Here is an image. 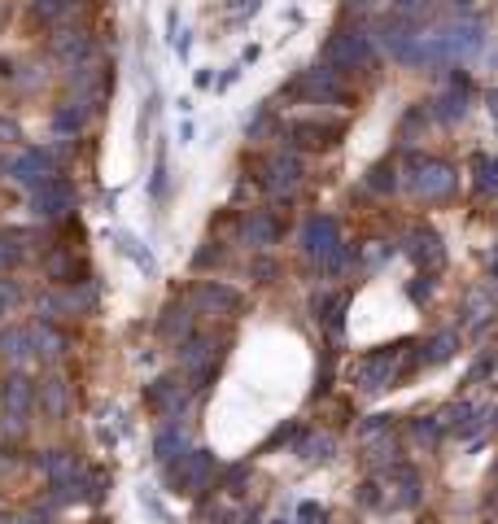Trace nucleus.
<instances>
[{"instance_id":"9b49d317","label":"nucleus","mask_w":498,"mask_h":524,"mask_svg":"<svg viewBox=\"0 0 498 524\" xmlns=\"http://www.w3.org/2000/svg\"><path fill=\"white\" fill-rule=\"evenodd\" d=\"M193 301H197V310H206V315H236V310H241V293L227 289V284H197Z\"/></svg>"},{"instance_id":"c9c22d12","label":"nucleus","mask_w":498,"mask_h":524,"mask_svg":"<svg viewBox=\"0 0 498 524\" xmlns=\"http://www.w3.org/2000/svg\"><path fill=\"white\" fill-rule=\"evenodd\" d=\"M389 428H394V415H372L368 424L359 428V437H363V442H376V437H385Z\"/></svg>"},{"instance_id":"f8f14e48","label":"nucleus","mask_w":498,"mask_h":524,"mask_svg":"<svg viewBox=\"0 0 498 524\" xmlns=\"http://www.w3.org/2000/svg\"><path fill=\"white\" fill-rule=\"evenodd\" d=\"M289 136H293V145H302V149H324V145H332V140L341 136V123H320V119H298V123L289 127Z\"/></svg>"},{"instance_id":"a878e982","label":"nucleus","mask_w":498,"mask_h":524,"mask_svg":"<svg viewBox=\"0 0 498 524\" xmlns=\"http://www.w3.org/2000/svg\"><path fill=\"white\" fill-rule=\"evenodd\" d=\"M332 450H337V442H332L328 433H311V437H302L298 454L306 463H324V459H332Z\"/></svg>"},{"instance_id":"1a4fd4ad","label":"nucleus","mask_w":498,"mask_h":524,"mask_svg":"<svg viewBox=\"0 0 498 524\" xmlns=\"http://www.w3.org/2000/svg\"><path fill=\"white\" fill-rule=\"evenodd\" d=\"M9 179L35 193L40 184H49L53 179V157L49 153H40V149H26L18 162H9Z\"/></svg>"},{"instance_id":"4c0bfd02","label":"nucleus","mask_w":498,"mask_h":524,"mask_svg":"<svg viewBox=\"0 0 498 524\" xmlns=\"http://www.w3.org/2000/svg\"><path fill=\"white\" fill-rule=\"evenodd\" d=\"M416 442L433 446L437 442V420H416Z\"/></svg>"},{"instance_id":"39448f33","label":"nucleus","mask_w":498,"mask_h":524,"mask_svg":"<svg viewBox=\"0 0 498 524\" xmlns=\"http://www.w3.org/2000/svg\"><path fill=\"white\" fill-rule=\"evenodd\" d=\"M402 349H407V346L376 349V354H368V358H363V367H359V385H363L368 394H380V389H389V385L398 380Z\"/></svg>"},{"instance_id":"5701e85b","label":"nucleus","mask_w":498,"mask_h":524,"mask_svg":"<svg viewBox=\"0 0 498 524\" xmlns=\"http://www.w3.org/2000/svg\"><path fill=\"white\" fill-rule=\"evenodd\" d=\"M31 332H35V354H40V358L57 363V358L66 354V337H62L53 324H40V328H31Z\"/></svg>"},{"instance_id":"0eeeda50","label":"nucleus","mask_w":498,"mask_h":524,"mask_svg":"<svg viewBox=\"0 0 498 524\" xmlns=\"http://www.w3.org/2000/svg\"><path fill=\"white\" fill-rule=\"evenodd\" d=\"M31 210H35L40 219H66V214L75 210V188H71L66 179H49V184H40V188L31 193Z\"/></svg>"},{"instance_id":"72a5a7b5","label":"nucleus","mask_w":498,"mask_h":524,"mask_svg":"<svg viewBox=\"0 0 498 524\" xmlns=\"http://www.w3.org/2000/svg\"><path fill=\"white\" fill-rule=\"evenodd\" d=\"M83 119H88V110L66 105V110H57V114H53V127H57V131H79V127H83Z\"/></svg>"},{"instance_id":"58836bf2","label":"nucleus","mask_w":498,"mask_h":524,"mask_svg":"<svg viewBox=\"0 0 498 524\" xmlns=\"http://www.w3.org/2000/svg\"><path fill=\"white\" fill-rule=\"evenodd\" d=\"M18 258H23V253H18V245H14V241H5V236H0V267H14V262H18Z\"/></svg>"},{"instance_id":"f257e3e1","label":"nucleus","mask_w":498,"mask_h":524,"mask_svg":"<svg viewBox=\"0 0 498 524\" xmlns=\"http://www.w3.org/2000/svg\"><path fill=\"white\" fill-rule=\"evenodd\" d=\"M302 250L306 258H320L328 272H341V262H346V250H341V236H337V219H311L306 232H302Z\"/></svg>"},{"instance_id":"20e7f679","label":"nucleus","mask_w":498,"mask_h":524,"mask_svg":"<svg viewBox=\"0 0 498 524\" xmlns=\"http://www.w3.org/2000/svg\"><path fill=\"white\" fill-rule=\"evenodd\" d=\"M219 468V459L210 454V450H188V454H179L171 463V481L175 485H184L188 494H201L206 485H210V476Z\"/></svg>"},{"instance_id":"cd10ccee","label":"nucleus","mask_w":498,"mask_h":524,"mask_svg":"<svg viewBox=\"0 0 498 524\" xmlns=\"http://www.w3.org/2000/svg\"><path fill=\"white\" fill-rule=\"evenodd\" d=\"M40 394H44V411H49L53 420H62V415H66V380L53 376V380L40 385Z\"/></svg>"},{"instance_id":"7c9ffc66","label":"nucleus","mask_w":498,"mask_h":524,"mask_svg":"<svg viewBox=\"0 0 498 524\" xmlns=\"http://www.w3.org/2000/svg\"><path fill=\"white\" fill-rule=\"evenodd\" d=\"M315 319H328V324H341V310H346V298L341 293H315Z\"/></svg>"},{"instance_id":"f3484780","label":"nucleus","mask_w":498,"mask_h":524,"mask_svg":"<svg viewBox=\"0 0 498 524\" xmlns=\"http://www.w3.org/2000/svg\"><path fill=\"white\" fill-rule=\"evenodd\" d=\"M44 472H49L53 490H71V485H75V476H79L75 454H71V450H53L49 459H44Z\"/></svg>"},{"instance_id":"6ab92c4d","label":"nucleus","mask_w":498,"mask_h":524,"mask_svg":"<svg viewBox=\"0 0 498 524\" xmlns=\"http://www.w3.org/2000/svg\"><path fill=\"white\" fill-rule=\"evenodd\" d=\"M302 92L311 100H346V92L332 83V71H306L302 79Z\"/></svg>"},{"instance_id":"8fccbe9b","label":"nucleus","mask_w":498,"mask_h":524,"mask_svg":"<svg viewBox=\"0 0 498 524\" xmlns=\"http://www.w3.org/2000/svg\"><path fill=\"white\" fill-rule=\"evenodd\" d=\"M275 524H284V520H275Z\"/></svg>"},{"instance_id":"393cba45","label":"nucleus","mask_w":498,"mask_h":524,"mask_svg":"<svg viewBox=\"0 0 498 524\" xmlns=\"http://www.w3.org/2000/svg\"><path fill=\"white\" fill-rule=\"evenodd\" d=\"M153 454H158L162 463H175L179 454H188V450H184V428H179V424L162 428V433H158V442H153Z\"/></svg>"},{"instance_id":"473e14b6","label":"nucleus","mask_w":498,"mask_h":524,"mask_svg":"<svg viewBox=\"0 0 498 524\" xmlns=\"http://www.w3.org/2000/svg\"><path fill=\"white\" fill-rule=\"evenodd\" d=\"M368 188H372V193H394V188H398V175H394V167H385V162H380V167H372V175H368Z\"/></svg>"},{"instance_id":"4468645a","label":"nucleus","mask_w":498,"mask_h":524,"mask_svg":"<svg viewBox=\"0 0 498 524\" xmlns=\"http://www.w3.org/2000/svg\"><path fill=\"white\" fill-rule=\"evenodd\" d=\"M31 402H35V385H31L26 376H9V380L0 385V411L26 415V411H31Z\"/></svg>"},{"instance_id":"79ce46f5","label":"nucleus","mask_w":498,"mask_h":524,"mask_svg":"<svg viewBox=\"0 0 498 524\" xmlns=\"http://www.w3.org/2000/svg\"><path fill=\"white\" fill-rule=\"evenodd\" d=\"M376 490H380V485H372V481H368V485L359 490V502H368V507H376V502H380V494H376Z\"/></svg>"},{"instance_id":"a19ab883","label":"nucleus","mask_w":498,"mask_h":524,"mask_svg":"<svg viewBox=\"0 0 498 524\" xmlns=\"http://www.w3.org/2000/svg\"><path fill=\"white\" fill-rule=\"evenodd\" d=\"M14 301H18V289H14V284H0V315H5Z\"/></svg>"},{"instance_id":"a18cd8bd","label":"nucleus","mask_w":498,"mask_h":524,"mask_svg":"<svg viewBox=\"0 0 498 524\" xmlns=\"http://www.w3.org/2000/svg\"><path fill=\"white\" fill-rule=\"evenodd\" d=\"M272 272H275V267L267 262V258H258V262H254V275H272Z\"/></svg>"},{"instance_id":"c85d7f7f","label":"nucleus","mask_w":498,"mask_h":524,"mask_svg":"<svg viewBox=\"0 0 498 524\" xmlns=\"http://www.w3.org/2000/svg\"><path fill=\"white\" fill-rule=\"evenodd\" d=\"M275 232H280V227H275L272 214H254V219L245 224V241L249 245H272Z\"/></svg>"},{"instance_id":"4be33fe9","label":"nucleus","mask_w":498,"mask_h":524,"mask_svg":"<svg viewBox=\"0 0 498 524\" xmlns=\"http://www.w3.org/2000/svg\"><path fill=\"white\" fill-rule=\"evenodd\" d=\"M437 114H442V123H459L468 114V83L464 79H455V88L437 100Z\"/></svg>"},{"instance_id":"f03ea898","label":"nucleus","mask_w":498,"mask_h":524,"mask_svg":"<svg viewBox=\"0 0 498 524\" xmlns=\"http://www.w3.org/2000/svg\"><path fill=\"white\" fill-rule=\"evenodd\" d=\"M328 66H332V71H372L376 66L372 35H363V31H341V35H332V44H328Z\"/></svg>"},{"instance_id":"dca6fc26","label":"nucleus","mask_w":498,"mask_h":524,"mask_svg":"<svg viewBox=\"0 0 498 524\" xmlns=\"http://www.w3.org/2000/svg\"><path fill=\"white\" fill-rule=\"evenodd\" d=\"M31 354H35V332H26V328H5V332H0V358L23 363Z\"/></svg>"},{"instance_id":"f704fd0d","label":"nucleus","mask_w":498,"mask_h":524,"mask_svg":"<svg viewBox=\"0 0 498 524\" xmlns=\"http://www.w3.org/2000/svg\"><path fill=\"white\" fill-rule=\"evenodd\" d=\"M71 5H75V0H35V18H40V23H57Z\"/></svg>"},{"instance_id":"9d476101","label":"nucleus","mask_w":498,"mask_h":524,"mask_svg":"<svg viewBox=\"0 0 498 524\" xmlns=\"http://www.w3.org/2000/svg\"><path fill=\"white\" fill-rule=\"evenodd\" d=\"M407 253H411V262L424 267V272H437V267L446 262L442 236H437V232H428V227H416V232L407 236Z\"/></svg>"},{"instance_id":"c756f323","label":"nucleus","mask_w":498,"mask_h":524,"mask_svg":"<svg viewBox=\"0 0 498 524\" xmlns=\"http://www.w3.org/2000/svg\"><path fill=\"white\" fill-rule=\"evenodd\" d=\"M473 171H476V188H481V193H498V157H485V153H476V157H473Z\"/></svg>"},{"instance_id":"6e6552de","label":"nucleus","mask_w":498,"mask_h":524,"mask_svg":"<svg viewBox=\"0 0 498 524\" xmlns=\"http://www.w3.org/2000/svg\"><path fill=\"white\" fill-rule=\"evenodd\" d=\"M263 184H267V193H275V197H284V193H293L302 184V162L293 157V153H275V157H267V167H263Z\"/></svg>"},{"instance_id":"2eb2a0df","label":"nucleus","mask_w":498,"mask_h":524,"mask_svg":"<svg viewBox=\"0 0 498 524\" xmlns=\"http://www.w3.org/2000/svg\"><path fill=\"white\" fill-rule=\"evenodd\" d=\"M416 40H420V35H416V31H411L407 23H389L385 31H380V44H385V49L394 52L398 62H407V66H411V52H416Z\"/></svg>"},{"instance_id":"bb28decb","label":"nucleus","mask_w":498,"mask_h":524,"mask_svg":"<svg viewBox=\"0 0 498 524\" xmlns=\"http://www.w3.org/2000/svg\"><path fill=\"white\" fill-rule=\"evenodd\" d=\"M101 83H105V71H101L97 62L71 66V88H79V92H101Z\"/></svg>"},{"instance_id":"c03bdc74","label":"nucleus","mask_w":498,"mask_h":524,"mask_svg":"<svg viewBox=\"0 0 498 524\" xmlns=\"http://www.w3.org/2000/svg\"><path fill=\"white\" fill-rule=\"evenodd\" d=\"M298 516H302V520H315V516H324V507H315V502H302Z\"/></svg>"},{"instance_id":"ea45409f","label":"nucleus","mask_w":498,"mask_h":524,"mask_svg":"<svg viewBox=\"0 0 498 524\" xmlns=\"http://www.w3.org/2000/svg\"><path fill=\"white\" fill-rule=\"evenodd\" d=\"M0 140L9 145V140H23V127L14 123V119H0Z\"/></svg>"},{"instance_id":"37998d69","label":"nucleus","mask_w":498,"mask_h":524,"mask_svg":"<svg viewBox=\"0 0 498 524\" xmlns=\"http://www.w3.org/2000/svg\"><path fill=\"white\" fill-rule=\"evenodd\" d=\"M101 490H105V476L92 472V476H88V499H101Z\"/></svg>"},{"instance_id":"e433bc0d","label":"nucleus","mask_w":498,"mask_h":524,"mask_svg":"<svg viewBox=\"0 0 498 524\" xmlns=\"http://www.w3.org/2000/svg\"><path fill=\"white\" fill-rule=\"evenodd\" d=\"M368 446H372V454H368L372 463H394V454H398V446H394V437H389V433H385L380 442H368Z\"/></svg>"},{"instance_id":"7ed1b4c3","label":"nucleus","mask_w":498,"mask_h":524,"mask_svg":"<svg viewBox=\"0 0 498 524\" xmlns=\"http://www.w3.org/2000/svg\"><path fill=\"white\" fill-rule=\"evenodd\" d=\"M455 184H459L455 167H450V162H437V157H428V162H420V167L411 171V188H416V197H424V201L450 197Z\"/></svg>"},{"instance_id":"49530a36","label":"nucleus","mask_w":498,"mask_h":524,"mask_svg":"<svg viewBox=\"0 0 498 524\" xmlns=\"http://www.w3.org/2000/svg\"><path fill=\"white\" fill-rule=\"evenodd\" d=\"M490 114H494V123H498V92H490Z\"/></svg>"},{"instance_id":"de8ad7c7","label":"nucleus","mask_w":498,"mask_h":524,"mask_svg":"<svg viewBox=\"0 0 498 524\" xmlns=\"http://www.w3.org/2000/svg\"><path fill=\"white\" fill-rule=\"evenodd\" d=\"M302 524H328V516H315V520H302Z\"/></svg>"},{"instance_id":"b1692460","label":"nucleus","mask_w":498,"mask_h":524,"mask_svg":"<svg viewBox=\"0 0 498 524\" xmlns=\"http://www.w3.org/2000/svg\"><path fill=\"white\" fill-rule=\"evenodd\" d=\"M149 402L158 406V411L175 415V411L184 406V389H179L175 380H153V385H149Z\"/></svg>"},{"instance_id":"aec40b11","label":"nucleus","mask_w":498,"mask_h":524,"mask_svg":"<svg viewBox=\"0 0 498 524\" xmlns=\"http://www.w3.org/2000/svg\"><path fill=\"white\" fill-rule=\"evenodd\" d=\"M53 52H57V62L79 66V62H92V40L88 35H62V40H53Z\"/></svg>"},{"instance_id":"09e8293b","label":"nucleus","mask_w":498,"mask_h":524,"mask_svg":"<svg viewBox=\"0 0 498 524\" xmlns=\"http://www.w3.org/2000/svg\"><path fill=\"white\" fill-rule=\"evenodd\" d=\"M5 171H9V167H5V157H0V175H5Z\"/></svg>"},{"instance_id":"a211bd4d","label":"nucleus","mask_w":498,"mask_h":524,"mask_svg":"<svg viewBox=\"0 0 498 524\" xmlns=\"http://www.w3.org/2000/svg\"><path fill=\"white\" fill-rule=\"evenodd\" d=\"M158 332H162V341H171V346H184V341L193 337V315H188L184 306H167V315H162Z\"/></svg>"},{"instance_id":"2f4dec72","label":"nucleus","mask_w":498,"mask_h":524,"mask_svg":"<svg viewBox=\"0 0 498 524\" xmlns=\"http://www.w3.org/2000/svg\"><path fill=\"white\" fill-rule=\"evenodd\" d=\"M455 349H459V332H450V328H446V332H437V337L428 341V354H424V363H446Z\"/></svg>"},{"instance_id":"423d86ee","label":"nucleus","mask_w":498,"mask_h":524,"mask_svg":"<svg viewBox=\"0 0 498 524\" xmlns=\"http://www.w3.org/2000/svg\"><path fill=\"white\" fill-rule=\"evenodd\" d=\"M437 40H442V52H446V62H464V57H476V52L485 49V31H481V23L442 26V31H437Z\"/></svg>"},{"instance_id":"ddd939ff","label":"nucleus","mask_w":498,"mask_h":524,"mask_svg":"<svg viewBox=\"0 0 498 524\" xmlns=\"http://www.w3.org/2000/svg\"><path fill=\"white\" fill-rule=\"evenodd\" d=\"M385 499H389V507H416V499H420V476L411 472V468H394L389 481H385Z\"/></svg>"},{"instance_id":"412c9836","label":"nucleus","mask_w":498,"mask_h":524,"mask_svg":"<svg viewBox=\"0 0 498 524\" xmlns=\"http://www.w3.org/2000/svg\"><path fill=\"white\" fill-rule=\"evenodd\" d=\"M179 363H184V367H193L197 376H206V372H210V363H215V346H210V341H201V337H188L184 349H179Z\"/></svg>"}]
</instances>
